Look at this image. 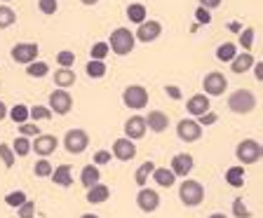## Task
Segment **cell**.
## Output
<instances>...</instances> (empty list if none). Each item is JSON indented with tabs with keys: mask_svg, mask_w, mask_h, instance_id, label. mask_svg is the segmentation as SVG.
Masks as SVG:
<instances>
[{
	"mask_svg": "<svg viewBox=\"0 0 263 218\" xmlns=\"http://www.w3.org/2000/svg\"><path fill=\"white\" fill-rule=\"evenodd\" d=\"M101 181V171H99L97 164H87V167H82L80 171V183L85 188H92L94 183H99Z\"/></svg>",
	"mask_w": 263,
	"mask_h": 218,
	"instance_id": "obj_23",
	"label": "cell"
},
{
	"mask_svg": "<svg viewBox=\"0 0 263 218\" xmlns=\"http://www.w3.org/2000/svg\"><path fill=\"white\" fill-rule=\"evenodd\" d=\"M80 3H82V5H87V7H92V5H97L99 0H80Z\"/></svg>",
	"mask_w": 263,
	"mask_h": 218,
	"instance_id": "obj_52",
	"label": "cell"
},
{
	"mask_svg": "<svg viewBox=\"0 0 263 218\" xmlns=\"http://www.w3.org/2000/svg\"><path fill=\"white\" fill-rule=\"evenodd\" d=\"M38 10L47 16L57 14V10H59V0H38Z\"/></svg>",
	"mask_w": 263,
	"mask_h": 218,
	"instance_id": "obj_41",
	"label": "cell"
},
{
	"mask_svg": "<svg viewBox=\"0 0 263 218\" xmlns=\"http://www.w3.org/2000/svg\"><path fill=\"white\" fill-rule=\"evenodd\" d=\"M193 167H195V160H193V155L188 153H179L172 157V164H170V169L174 176H183L186 179L188 174L193 171Z\"/></svg>",
	"mask_w": 263,
	"mask_h": 218,
	"instance_id": "obj_17",
	"label": "cell"
},
{
	"mask_svg": "<svg viewBox=\"0 0 263 218\" xmlns=\"http://www.w3.org/2000/svg\"><path fill=\"white\" fill-rule=\"evenodd\" d=\"M146 134H148L146 120H143L141 115H132V117L125 120V138H129V141H139V138H143Z\"/></svg>",
	"mask_w": 263,
	"mask_h": 218,
	"instance_id": "obj_15",
	"label": "cell"
},
{
	"mask_svg": "<svg viewBox=\"0 0 263 218\" xmlns=\"http://www.w3.org/2000/svg\"><path fill=\"white\" fill-rule=\"evenodd\" d=\"M14 24H16V12L10 5L0 3V31H5V28L14 26Z\"/></svg>",
	"mask_w": 263,
	"mask_h": 218,
	"instance_id": "obj_27",
	"label": "cell"
},
{
	"mask_svg": "<svg viewBox=\"0 0 263 218\" xmlns=\"http://www.w3.org/2000/svg\"><path fill=\"white\" fill-rule=\"evenodd\" d=\"M108 197H110V188L104 186L101 181L94 183L92 188H87V202L89 204H104V202H108Z\"/></svg>",
	"mask_w": 263,
	"mask_h": 218,
	"instance_id": "obj_21",
	"label": "cell"
},
{
	"mask_svg": "<svg viewBox=\"0 0 263 218\" xmlns=\"http://www.w3.org/2000/svg\"><path fill=\"white\" fill-rule=\"evenodd\" d=\"M256 108V94L249 89H235L228 96V110L235 115H247Z\"/></svg>",
	"mask_w": 263,
	"mask_h": 218,
	"instance_id": "obj_2",
	"label": "cell"
},
{
	"mask_svg": "<svg viewBox=\"0 0 263 218\" xmlns=\"http://www.w3.org/2000/svg\"><path fill=\"white\" fill-rule=\"evenodd\" d=\"M110 160H113L110 150H99V153L94 155V164H97V167H104V164H108Z\"/></svg>",
	"mask_w": 263,
	"mask_h": 218,
	"instance_id": "obj_46",
	"label": "cell"
},
{
	"mask_svg": "<svg viewBox=\"0 0 263 218\" xmlns=\"http://www.w3.org/2000/svg\"><path fill=\"white\" fill-rule=\"evenodd\" d=\"M110 155H113L115 160H120V162H129V160L137 157V146H134V141H129V138H125V136L115 138Z\"/></svg>",
	"mask_w": 263,
	"mask_h": 218,
	"instance_id": "obj_13",
	"label": "cell"
},
{
	"mask_svg": "<svg viewBox=\"0 0 263 218\" xmlns=\"http://www.w3.org/2000/svg\"><path fill=\"white\" fill-rule=\"evenodd\" d=\"M52 77H54L57 89H66V87H73V85H76V73H73L71 68H57V73Z\"/></svg>",
	"mask_w": 263,
	"mask_h": 218,
	"instance_id": "obj_24",
	"label": "cell"
},
{
	"mask_svg": "<svg viewBox=\"0 0 263 218\" xmlns=\"http://www.w3.org/2000/svg\"><path fill=\"white\" fill-rule=\"evenodd\" d=\"M252 68H254V75H256V80L261 82V80H263V64H261V61H258V64H254Z\"/></svg>",
	"mask_w": 263,
	"mask_h": 218,
	"instance_id": "obj_50",
	"label": "cell"
},
{
	"mask_svg": "<svg viewBox=\"0 0 263 218\" xmlns=\"http://www.w3.org/2000/svg\"><path fill=\"white\" fill-rule=\"evenodd\" d=\"M85 73H87L92 80H101V77L106 75V64L104 61H89L87 66H85Z\"/></svg>",
	"mask_w": 263,
	"mask_h": 218,
	"instance_id": "obj_30",
	"label": "cell"
},
{
	"mask_svg": "<svg viewBox=\"0 0 263 218\" xmlns=\"http://www.w3.org/2000/svg\"><path fill=\"white\" fill-rule=\"evenodd\" d=\"M179 200H181V204H186V207H200L204 200L202 183H200V181H193V179H186L179 186Z\"/></svg>",
	"mask_w": 263,
	"mask_h": 218,
	"instance_id": "obj_3",
	"label": "cell"
},
{
	"mask_svg": "<svg viewBox=\"0 0 263 218\" xmlns=\"http://www.w3.org/2000/svg\"><path fill=\"white\" fill-rule=\"evenodd\" d=\"M207 218H228L226 213H212V216H207Z\"/></svg>",
	"mask_w": 263,
	"mask_h": 218,
	"instance_id": "obj_53",
	"label": "cell"
},
{
	"mask_svg": "<svg viewBox=\"0 0 263 218\" xmlns=\"http://www.w3.org/2000/svg\"><path fill=\"white\" fill-rule=\"evenodd\" d=\"M226 183L233 188L245 186V167H230V169L226 171Z\"/></svg>",
	"mask_w": 263,
	"mask_h": 218,
	"instance_id": "obj_28",
	"label": "cell"
},
{
	"mask_svg": "<svg viewBox=\"0 0 263 218\" xmlns=\"http://www.w3.org/2000/svg\"><path fill=\"white\" fill-rule=\"evenodd\" d=\"M12 150H14L16 157H26V155L31 153V141H28L26 136H16L14 143H12Z\"/></svg>",
	"mask_w": 263,
	"mask_h": 218,
	"instance_id": "obj_34",
	"label": "cell"
},
{
	"mask_svg": "<svg viewBox=\"0 0 263 218\" xmlns=\"http://www.w3.org/2000/svg\"><path fill=\"white\" fill-rule=\"evenodd\" d=\"M153 181L160 188H172L176 183V176L172 174L170 167H155L153 169Z\"/></svg>",
	"mask_w": 263,
	"mask_h": 218,
	"instance_id": "obj_22",
	"label": "cell"
},
{
	"mask_svg": "<svg viewBox=\"0 0 263 218\" xmlns=\"http://www.w3.org/2000/svg\"><path fill=\"white\" fill-rule=\"evenodd\" d=\"M195 19H197V24H212V12L209 10H204V7H197L195 10Z\"/></svg>",
	"mask_w": 263,
	"mask_h": 218,
	"instance_id": "obj_45",
	"label": "cell"
},
{
	"mask_svg": "<svg viewBox=\"0 0 263 218\" xmlns=\"http://www.w3.org/2000/svg\"><path fill=\"white\" fill-rule=\"evenodd\" d=\"M49 110L54 115H68L73 110V96L66 89H57L49 94Z\"/></svg>",
	"mask_w": 263,
	"mask_h": 218,
	"instance_id": "obj_11",
	"label": "cell"
},
{
	"mask_svg": "<svg viewBox=\"0 0 263 218\" xmlns=\"http://www.w3.org/2000/svg\"><path fill=\"white\" fill-rule=\"evenodd\" d=\"M143 120H146V129L153 131V134H162V131L170 129V117L162 110H148V115Z\"/></svg>",
	"mask_w": 263,
	"mask_h": 218,
	"instance_id": "obj_16",
	"label": "cell"
},
{
	"mask_svg": "<svg viewBox=\"0 0 263 218\" xmlns=\"http://www.w3.org/2000/svg\"><path fill=\"white\" fill-rule=\"evenodd\" d=\"M16 216H19V218H35V202L26 200L22 207L16 209Z\"/></svg>",
	"mask_w": 263,
	"mask_h": 218,
	"instance_id": "obj_43",
	"label": "cell"
},
{
	"mask_svg": "<svg viewBox=\"0 0 263 218\" xmlns=\"http://www.w3.org/2000/svg\"><path fill=\"white\" fill-rule=\"evenodd\" d=\"M186 110H188V117H200V115L209 113V96L207 94H195L186 101Z\"/></svg>",
	"mask_w": 263,
	"mask_h": 218,
	"instance_id": "obj_18",
	"label": "cell"
},
{
	"mask_svg": "<svg viewBox=\"0 0 263 218\" xmlns=\"http://www.w3.org/2000/svg\"><path fill=\"white\" fill-rule=\"evenodd\" d=\"M122 104L129 110H143L148 106V89L143 85H129L122 92Z\"/></svg>",
	"mask_w": 263,
	"mask_h": 218,
	"instance_id": "obj_6",
	"label": "cell"
},
{
	"mask_svg": "<svg viewBox=\"0 0 263 218\" xmlns=\"http://www.w3.org/2000/svg\"><path fill=\"white\" fill-rule=\"evenodd\" d=\"M197 3H200V7H204V10H216V7H221V3H223V0H197Z\"/></svg>",
	"mask_w": 263,
	"mask_h": 218,
	"instance_id": "obj_49",
	"label": "cell"
},
{
	"mask_svg": "<svg viewBox=\"0 0 263 218\" xmlns=\"http://www.w3.org/2000/svg\"><path fill=\"white\" fill-rule=\"evenodd\" d=\"M127 19H129L132 24H141V22H146V5H141V3H129L127 5Z\"/></svg>",
	"mask_w": 263,
	"mask_h": 218,
	"instance_id": "obj_26",
	"label": "cell"
},
{
	"mask_svg": "<svg viewBox=\"0 0 263 218\" xmlns=\"http://www.w3.org/2000/svg\"><path fill=\"white\" fill-rule=\"evenodd\" d=\"M10 54H12V61H14V64L28 66V64H33V61H38L40 47H38V43H16L14 47H12Z\"/></svg>",
	"mask_w": 263,
	"mask_h": 218,
	"instance_id": "obj_8",
	"label": "cell"
},
{
	"mask_svg": "<svg viewBox=\"0 0 263 218\" xmlns=\"http://www.w3.org/2000/svg\"><path fill=\"white\" fill-rule=\"evenodd\" d=\"M26 73H28V77H40V80H43L49 73V66L45 64V61H33V64L26 66Z\"/></svg>",
	"mask_w": 263,
	"mask_h": 218,
	"instance_id": "obj_32",
	"label": "cell"
},
{
	"mask_svg": "<svg viewBox=\"0 0 263 218\" xmlns=\"http://www.w3.org/2000/svg\"><path fill=\"white\" fill-rule=\"evenodd\" d=\"M24 202H26V192L24 190H14V192H10V195H5V204L12 209H19Z\"/></svg>",
	"mask_w": 263,
	"mask_h": 218,
	"instance_id": "obj_37",
	"label": "cell"
},
{
	"mask_svg": "<svg viewBox=\"0 0 263 218\" xmlns=\"http://www.w3.org/2000/svg\"><path fill=\"white\" fill-rule=\"evenodd\" d=\"M0 160H3V164H5L7 169H12L14 167V150H12V146H7V143H0Z\"/></svg>",
	"mask_w": 263,
	"mask_h": 218,
	"instance_id": "obj_36",
	"label": "cell"
},
{
	"mask_svg": "<svg viewBox=\"0 0 263 218\" xmlns=\"http://www.w3.org/2000/svg\"><path fill=\"white\" fill-rule=\"evenodd\" d=\"M263 155V148L261 143L256 141V138H245V141L237 143L235 148V157L240 164H245V167H249V164H256L258 160H261Z\"/></svg>",
	"mask_w": 263,
	"mask_h": 218,
	"instance_id": "obj_4",
	"label": "cell"
},
{
	"mask_svg": "<svg viewBox=\"0 0 263 218\" xmlns=\"http://www.w3.org/2000/svg\"><path fill=\"white\" fill-rule=\"evenodd\" d=\"M254 28H245V31L240 33V45L245 52H252V45H254Z\"/></svg>",
	"mask_w": 263,
	"mask_h": 218,
	"instance_id": "obj_42",
	"label": "cell"
},
{
	"mask_svg": "<svg viewBox=\"0 0 263 218\" xmlns=\"http://www.w3.org/2000/svg\"><path fill=\"white\" fill-rule=\"evenodd\" d=\"M87 146H89V136H87V131L85 129H68L66 131V136H64L66 153L80 155V153L87 150Z\"/></svg>",
	"mask_w": 263,
	"mask_h": 218,
	"instance_id": "obj_7",
	"label": "cell"
},
{
	"mask_svg": "<svg viewBox=\"0 0 263 218\" xmlns=\"http://www.w3.org/2000/svg\"><path fill=\"white\" fill-rule=\"evenodd\" d=\"M57 64H59V68H71L76 64V54H73L71 49H61L59 54H57Z\"/></svg>",
	"mask_w": 263,
	"mask_h": 218,
	"instance_id": "obj_38",
	"label": "cell"
},
{
	"mask_svg": "<svg viewBox=\"0 0 263 218\" xmlns=\"http://www.w3.org/2000/svg\"><path fill=\"white\" fill-rule=\"evenodd\" d=\"M235 54H237V45L230 43V40L216 47V59H219L221 64H230V61L235 59Z\"/></svg>",
	"mask_w": 263,
	"mask_h": 218,
	"instance_id": "obj_25",
	"label": "cell"
},
{
	"mask_svg": "<svg viewBox=\"0 0 263 218\" xmlns=\"http://www.w3.org/2000/svg\"><path fill=\"white\" fill-rule=\"evenodd\" d=\"M204 134V127L197 125L195 117H183V120L176 122V136L181 138L183 143H195L200 141Z\"/></svg>",
	"mask_w": 263,
	"mask_h": 218,
	"instance_id": "obj_5",
	"label": "cell"
},
{
	"mask_svg": "<svg viewBox=\"0 0 263 218\" xmlns=\"http://www.w3.org/2000/svg\"><path fill=\"white\" fill-rule=\"evenodd\" d=\"M233 216H235V218H252V211H249V207H247L245 200H240V197H237L235 202H233Z\"/></svg>",
	"mask_w": 263,
	"mask_h": 218,
	"instance_id": "obj_40",
	"label": "cell"
},
{
	"mask_svg": "<svg viewBox=\"0 0 263 218\" xmlns=\"http://www.w3.org/2000/svg\"><path fill=\"white\" fill-rule=\"evenodd\" d=\"M137 207L141 209L143 213H153L158 211L160 207V195L153 190V188H141L137 195Z\"/></svg>",
	"mask_w": 263,
	"mask_h": 218,
	"instance_id": "obj_14",
	"label": "cell"
},
{
	"mask_svg": "<svg viewBox=\"0 0 263 218\" xmlns=\"http://www.w3.org/2000/svg\"><path fill=\"white\" fill-rule=\"evenodd\" d=\"M49 179L61 188H71L73 186V167L71 164H59V167H54V171H52Z\"/></svg>",
	"mask_w": 263,
	"mask_h": 218,
	"instance_id": "obj_19",
	"label": "cell"
},
{
	"mask_svg": "<svg viewBox=\"0 0 263 218\" xmlns=\"http://www.w3.org/2000/svg\"><path fill=\"white\" fill-rule=\"evenodd\" d=\"M202 89H204V94H207V96H223L226 89H228V80H226L223 73L212 71V73H207V75H204Z\"/></svg>",
	"mask_w": 263,
	"mask_h": 218,
	"instance_id": "obj_10",
	"label": "cell"
},
{
	"mask_svg": "<svg viewBox=\"0 0 263 218\" xmlns=\"http://www.w3.org/2000/svg\"><path fill=\"white\" fill-rule=\"evenodd\" d=\"M195 120H197V125H200V127H207V125H214V122L219 120V115H216V113H212V110H209V113L200 115V117H195Z\"/></svg>",
	"mask_w": 263,
	"mask_h": 218,
	"instance_id": "obj_47",
	"label": "cell"
},
{
	"mask_svg": "<svg viewBox=\"0 0 263 218\" xmlns=\"http://www.w3.org/2000/svg\"><path fill=\"white\" fill-rule=\"evenodd\" d=\"M52 110L47 108V106H31V108H28V117H31V120H35V122H40V120H49V117H52Z\"/></svg>",
	"mask_w": 263,
	"mask_h": 218,
	"instance_id": "obj_33",
	"label": "cell"
},
{
	"mask_svg": "<svg viewBox=\"0 0 263 218\" xmlns=\"http://www.w3.org/2000/svg\"><path fill=\"white\" fill-rule=\"evenodd\" d=\"M0 3H5V5H7V3H12V0H0Z\"/></svg>",
	"mask_w": 263,
	"mask_h": 218,
	"instance_id": "obj_55",
	"label": "cell"
},
{
	"mask_svg": "<svg viewBox=\"0 0 263 218\" xmlns=\"http://www.w3.org/2000/svg\"><path fill=\"white\" fill-rule=\"evenodd\" d=\"M38 134H40V129H38V125H33V122H22V125H19V136L31 138V136H38Z\"/></svg>",
	"mask_w": 263,
	"mask_h": 218,
	"instance_id": "obj_44",
	"label": "cell"
},
{
	"mask_svg": "<svg viewBox=\"0 0 263 218\" xmlns=\"http://www.w3.org/2000/svg\"><path fill=\"white\" fill-rule=\"evenodd\" d=\"M80 218H99V216H97V213H82Z\"/></svg>",
	"mask_w": 263,
	"mask_h": 218,
	"instance_id": "obj_54",
	"label": "cell"
},
{
	"mask_svg": "<svg viewBox=\"0 0 263 218\" xmlns=\"http://www.w3.org/2000/svg\"><path fill=\"white\" fill-rule=\"evenodd\" d=\"M7 110H10V108H7V106L0 101V120H5V117H7Z\"/></svg>",
	"mask_w": 263,
	"mask_h": 218,
	"instance_id": "obj_51",
	"label": "cell"
},
{
	"mask_svg": "<svg viewBox=\"0 0 263 218\" xmlns=\"http://www.w3.org/2000/svg\"><path fill=\"white\" fill-rule=\"evenodd\" d=\"M57 148H59V141H57V136H52V134H38V136H33V141H31V153H35L38 157H49Z\"/></svg>",
	"mask_w": 263,
	"mask_h": 218,
	"instance_id": "obj_12",
	"label": "cell"
},
{
	"mask_svg": "<svg viewBox=\"0 0 263 218\" xmlns=\"http://www.w3.org/2000/svg\"><path fill=\"white\" fill-rule=\"evenodd\" d=\"M134 45H137V40H134V31H129V28H125V26L115 28V31L110 33V38H108V49L118 56H127L132 49H134Z\"/></svg>",
	"mask_w": 263,
	"mask_h": 218,
	"instance_id": "obj_1",
	"label": "cell"
},
{
	"mask_svg": "<svg viewBox=\"0 0 263 218\" xmlns=\"http://www.w3.org/2000/svg\"><path fill=\"white\" fill-rule=\"evenodd\" d=\"M7 115H10V117L16 122V125H22V122L28 120V106L16 104V106H12V108L7 110Z\"/></svg>",
	"mask_w": 263,
	"mask_h": 218,
	"instance_id": "obj_35",
	"label": "cell"
},
{
	"mask_svg": "<svg viewBox=\"0 0 263 218\" xmlns=\"http://www.w3.org/2000/svg\"><path fill=\"white\" fill-rule=\"evenodd\" d=\"M160 35H162V24L155 22V19H146V22H141L137 26V33H134V40L137 43H153V40H158Z\"/></svg>",
	"mask_w": 263,
	"mask_h": 218,
	"instance_id": "obj_9",
	"label": "cell"
},
{
	"mask_svg": "<svg viewBox=\"0 0 263 218\" xmlns=\"http://www.w3.org/2000/svg\"><path fill=\"white\" fill-rule=\"evenodd\" d=\"M164 94H167L170 98H174V101H179V98L183 96V94H181V89L176 87V85H167V87H164Z\"/></svg>",
	"mask_w": 263,
	"mask_h": 218,
	"instance_id": "obj_48",
	"label": "cell"
},
{
	"mask_svg": "<svg viewBox=\"0 0 263 218\" xmlns=\"http://www.w3.org/2000/svg\"><path fill=\"white\" fill-rule=\"evenodd\" d=\"M108 43H97V45H92V49H89V54H92V59L94 61H104L106 56H108Z\"/></svg>",
	"mask_w": 263,
	"mask_h": 218,
	"instance_id": "obj_39",
	"label": "cell"
},
{
	"mask_svg": "<svg viewBox=\"0 0 263 218\" xmlns=\"http://www.w3.org/2000/svg\"><path fill=\"white\" fill-rule=\"evenodd\" d=\"M254 64H256V61H254L252 52H242V54H235V59L230 61V71L235 73V75H242V73H247Z\"/></svg>",
	"mask_w": 263,
	"mask_h": 218,
	"instance_id": "obj_20",
	"label": "cell"
},
{
	"mask_svg": "<svg viewBox=\"0 0 263 218\" xmlns=\"http://www.w3.org/2000/svg\"><path fill=\"white\" fill-rule=\"evenodd\" d=\"M153 169H155V164L148 160V162H143L141 167L137 169V174H134V181H137V186H146V181H148V176L153 174Z\"/></svg>",
	"mask_w": 263,
	"mask_h": 218,
	"instance_id": "obj_31",
	"label": "cell"
},
{
	"mask_svg": "<svg viewBox=\"0 0 263 218\" xmlns=\"http://www.w3.org/2000/svg\"><path fill=\"white\" fill-rule=\"evenodd\" d=\"M52 171H54V167L49 164L47 157H38V162L33 164V174L38 176V179H49V176H52Z\"/></svg>",
	"mask_w": 263,
	"mask_h": 218,
	"instance_id": "obj_29",
	"label": "cell"
}]
</instances>
